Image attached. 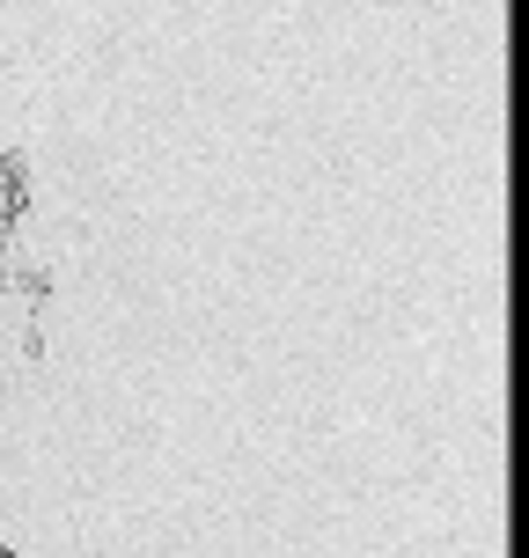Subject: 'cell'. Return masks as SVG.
<instances>
[]
</instances>
